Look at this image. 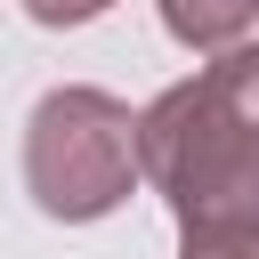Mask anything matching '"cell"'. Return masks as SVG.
I'll return each instance as SVG.
<instances>
[{"instance_id":"obj_3","label":"cell","mask_w":259,"mask_h":259,"mask_svg":"<svg viewBox=\"0 0 259 259\" xmlns=\"http://www.w3.org/2000/svg\"><path fill=\"white\" fill-rule=\"evenodd\" d=\"M162 8V32L194 57H227L259 32V0H154Z\"/></svg>"},{"instance_id":"obj_4","label":"cell","mask_w":259,"mask_h":259,"mask_svg":"<svg viewBox=\"0 0 259 259\" xmlns=\"http://www.w3.org/2000/svg\"><path fill=\"white\" fill-rule=\"evenodd\" d=\"M113 0H24V16L32 24H49V32H65V24H97Z\"/></svg>"},{"instance_id":"obj_5","label":"cell","mask_w":259,"mask_h":259,"mask_svg":"<svg viewBox=\"0 0 259 259\" xmlns=\"http://www.w3.org/2000/svg\"><path fill=\"white\" fill-rule=\"evenodd\" d=\"M178 259H259V235H186Z\"/></svg>"},{"instance_id":"obj_2","label":"cell","mask_w":259,"mask_h":259,"mask_svg":"<svg viewBox=\"0 0 259 259\" xmlns=\"http://www.w3.org/2000/svg\"><path fill=\"white\" fill-rule=\"evenodd\" d=\"M138 186V113L113 89L65 81L24 113V194L57 227H89L121 210Z\"/></svg>"},{"instance_id":"obj_1","label":"cell","mask_w":259,"mask_h":259,"mask_svg":"<svg viewBox=\"0 0 259 259\" xmlns=\"http://www.w3.org/2000/svg\"><path fill=\"white\" fill-rule=\"evenodd\" d=\"M138 178L170 202L178 235H259V40L138 113Z\"/></svg>"}]
</instances>
